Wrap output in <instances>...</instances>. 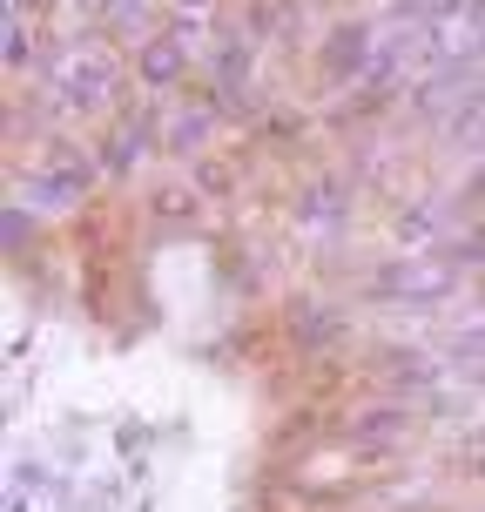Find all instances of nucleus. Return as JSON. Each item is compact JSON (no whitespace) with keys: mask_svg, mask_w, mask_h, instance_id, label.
I'll return each instance as SVG.
<instances>
[{"mask_svg":"<svg viewBox=\"0 0 485 512\" xmlns=\"http://www.w3.org/2000/svg\"><path fill=\"white\" fill-rule=\"evenodd\" d=\"M371 290H378L384 304L425 310V304H445V297L459 290V270H452L445 256H391L378 277H371Z\"/></svg>","mask_w":485,"mask_h":512,"instance_id":"obj_1","label":"nucleus"},{"mask_svg":"<svg viewBox=\"0 0 485 512\" xmlns=\"http://www.w3.org/2000/svg\"><path fill=\"white\" fill-rule=\"evenodd\" d=\"M351 445H358V452H391V445H398V438H411V411L405 405H384V411H364L358 425H351Z\"/></svg>","mask_w":485,"mask_h":512,"instance_id":"obj_4","label":"nucleus"},{"mask_svg":"<svg viewBox=\"0 0 485 512\" xmlns=\"http://www.w3.org/2000/svg\"><path fill=\"white\" fill-rule=\"evenodd\" d=\"M176 7H196V14H209V0H176Z\"/></svg>","mask_w":485,"mask_h":512,"instance_id":"obj_13","label":"nucleus"},{"mask_svg":"<svg viewBox=\"0 0 485 512\" xmlns=\"http://www.w3.org/2000/svg\"><path fill=\"white\" fill-rule=\"evenodd\" d=\"M155 216H189V196H182V189H162V196H155Z\"/></svg>","mask_w":485,"mask_h":512,"instance_id":"obj_9","label":"nucleus"},{"mask_svg":"<svg viewBox=\"0 0 485 512\" xmlns=\"http://www.w3.org/2000/svg\"><path fill=\"white\" fill-rule=\"evenodd\" d=\"M297 216H304V223H337V216H344V182H337V176L310 182L304 203H297Z\"/></svg>","mask_w":485,"mask_h":512,"instance_id":"obj_6","label":"nucleus"},{"mask_svg":"<svg viewBox=\"0 0 485 512\" xmlns=\"http://www.w3.org/2000/svg\"><path fill=\"white\" fill-rule=\"evenodd\" d=\"M479 102H485V95H479Z\"/></svg>","mask_w":485,"mask_h":512,"instance_id":"obj_14","label":"nucleus"},{"mask_svg":"<svg viewBox=\"0 0 485 512\" xmlns=\"http://www.w3.org/2000/svg\"><path fill=\"white\" fill-rule=\"evenodd\" d=\"M371 54H378V34H371V27H337L331 41H324V81H337V88H364Z\"/></svg>","mask_w":485,"mask_h":512,"instance_id":"obj_3","label":"nucleus"},{"mask_svg":"<svg viewBox=\"0 0 485 512\" xmlns=\"http://www.w3.org/2000/svg\"><path fill=\"white\" fill-rule=\"evenodd\" d=\"M135 142H142V128H122V135L108 142V169H128V162H135Z\"/></svg>","mask_w":485,"mask_h":512,"instance_id":"obj_8","label":"nucleus"},{"mask_svg":"<svg viewBox=\"0 0 485 512\" xmlns=\"http://www.w3.org/2000/svg\"><path fill=\"white\" fill-rule=\"evenodd\" d=\"M331 331H337V317H297V337H310V344L331 337Z\"/></svg>","mask_w":485,"mask_h":512,"instance_id":"obj_10","label":"nucleus"},{"mask_svg":"<svg viewBox=\"0 0 485 512\" xmlns=\"http://www.w3.org/2000/svg\"><path fill=\"white\" fill-rule=\"evenodd\" d=\"M182 61H189V41L182 34H162V41H142V81H176L182 75Z\"/></svg>","mask_w":485,"mask_h":512,"instance_id":"obj_5","label":"nucleus"},{"mask_svg":"<svg viewBox=\"0 0 485 512\" xmlns=\"http://www.w3.org/2000/svg\"><path fill=\"white\" fill-rule=\"evenodd\" d=\"M108 88H115V68H108L102 48H88V41H75V48L54 54V95L68 108H102Z\"/></svg>","mask_w":485,"mask_h":512,"instance_id":"obj_2","label":"nucleus"},{"mask_svg":"<svg viewBox=\"0 0 485 512\" xmlns=\"http://www.w3.org/2000/svg\"><path fill=\"white\" fill-rule=\"evenodd\" d=\"M203 135H209V115H182L176 135H169V149H176V155H196V142H203Z\"/></svg>","mask_w":485,"mask_h":512,"instance_id":"obj_7","label":"nucleus"},{"mask_svg":"<svg viewBox=\"0 0 485 512\" xmlns=\"http://www.w3.org/2000/svg\"><path fill=\"white\" fill-rule=\"evenodd\" d=\"M196 182H203V189H230V169H223V162H203Z\"/></svg>","mask_w":485,"mask_h":512,"instance_id":"obj_11","label":"nucleus"},{"mask_svg":"<svg viewBox=\"0 0 485 512\" xmlns=\"http://www.w3.org/2000/svg\"><path fill=\"white\" fill-rule=\"evenodd\" d=\"M472 203H485V169H479V176H472Z\"/></svg>","mask_w":485,"mask_h":512,"instance_id":"obj_12","label":"nucleus"}]
</instances>
